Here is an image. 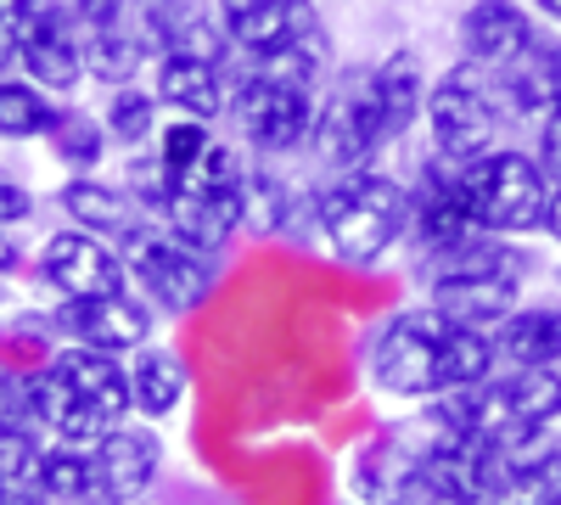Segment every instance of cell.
I'll list each match as a JSON object with an SVG mask.
<instances>
[{
	"label": "cell",
	"mask_w": 561,
	"mask_h": 505,
	"mask_svg": "<svg viewBox=\"0 0 561 505\" xmlns=\"http://www.w3.org/2000/svg\"><path fill=\"white\" fill-rule=\"evenodd\" d=\"M34 427L57 433L68 449H96L124 416H129V365L118 354L68 343L45 359V371L23 377Z\"/></svg>",
	"instance_id": "1"
},
{
	"label": "cell",
	"mask_w": 561,
	"mask_h": 505,
	"mask_svg": "<svg viewBox=\"0 0 561 505\" xmlns=\"http://www.w3.org/2000/svg\"><path fill=\"white\" fill-rule=\"evenodd\" d=\"M314 237L337 264L377 269L410 242V186L382 169L325 174L314 186Z\"/></svg>",
	"instance_id": "2"
},
{
	"label": "cell",
	"mask_w": 561,
	"mask_h": 505,
	"mask_svg": "<svg viewBox=\"0 0 561 505\" xmlns=\"http://www.w3.org/2000/svg\"><path fill=\"white\" fill-rule=\"evenodd\" d=\"M113 248L124 259V275L140 287V298H147L152 309H163V314H192L219 287V253H203L192 242H180L152 214L135 219Z\"/></svg>",
	"instance_id": "3"
},
{
	"label": "cell",
	"mask_w": 561,
	"mask_h": 505,
	"mask_svg": "<svg viewBox=\"0 0 561 505\" xmlns=\"http://www.w3.org/2000/svg\"><path fill=\"white\" fill-rule=\"evenodd\" d=\"M314 107H320V90L270 79L248 57H230V73H225V118L248 141V152H259V158L309 152Z\"/></svg>",
	"instance_id": "4"
},
{
	"label": "cell",
	"mask_w": 561,
	"mask_h": 505,
	"mask_svg": "<svg viewBox=\"0 0 561 505\" xmlns=\"http://www.w3.org/2000/svg\"><path fill=\"white\" fill-rule=\"evenodd\" d=\"M460 192L472 208V225L483 237L523 242L545 231V208H550V180L523 147H494L478 163H460Z\"/></svg>",
	"instance_id": "5"
},
{
	"label": "cell",
	"mask_w": 561,
	"mask_h": 505,
	"mask_svg": "<svg viewBox=\"0 0 561 505\" xmlns=\"http://www.w3.org/2000/svg\"><path fill=\"white\" fill-rule=\"evenodd\" d=\"M444 337H449V320L433 303L393 309L377 326V337H370V348H365L370 388L399 399V404H433L444 393V382H438Z\"/></svg>",
	"instance_id": "6"
},
{
	"label": "cell",
	"mask_w": 561,
	"mask_h": 505,
	"mask_svg": "<svg viewBox=\"0 0 561 505\" xmlns=\"http://www.w3.org/2000/svg\"><path fill=\"white\" fill-rule=\"evenodd\" d=\"M421 124H427L433 158H444V163H478L483 152H494L505 113L494 102L489 68L455 62L449 73H438L427 84V113H421Z\"/></svg>",
	"instance_id": "7"
},
{
	"label": "cell",
	"mask_w": 561,
	"mask_h": 505,
	"mask_svg": "<svg viewBox=\"0 0 561 505\" xmlns=\"http://www.w3.org/2000/svg\"><path fill=\"white\" fill-rule=\"evenodd\" d=\"M505 461L511 455H500L478 438L433 427L427 444L415 449V489L427 505H500Z\"/></svg>",
	"instance_id": "8"
},
{
	"label": "cell",
	"mask_w": 561,
	"mask_h": 505,
	"mask_svg": "<svg viewBox=\"0 0 561 505\" xmlns=\"http://www.w3.org/2000/svg\"><path fill=\"white\" fill-rule=\"evenodd\" d=\"M388 152L382 124L365 102L359 68H348L314 107V129H309V158L325 174H348V169H377V158Z\"/></svg>",
	"instance_id": "9"
},
{
	"label": "cell",
	"mask_w": 561,
	"mask_h": 505,
	"mask_svg": "<svg viewBox=\"0 0 561 505\" xmlns=\"http://www.w3.org/2000/svg\"><path fill=\"white\" fill-rule=\"evenodd\" d=\"M219 28L230 39L237 57H275V51H293L304 39H320V7L314 0H219Z\"/></svg>",
	"instance_id": "10"
},
{
	"label": "cell",
	"mask_w": 561,
	"mask_h": 505,
	"mask_svg": "<svg viewBox=\"0 0 561 505\" xmlns=\"http://www.w3.org/2000/svg\"><path fill=\"white\" fill-rule=\"evenodd\" d=\"M158 472H163V438L152 427L118 422L96 449H90V500L140 505L158 489Z\"/></svg>",
	"instance_id": "11"
},
{
	"label": "cell",
	"mask_w": 561,
	"mask_h": 505,
	"mask_svg": "<svg viewBox=\"0 0 561 505\" xmlns=\"http://www.w3.org/2000/svg\"><path fill=\"white\" fill-rule=\"evenodd\" d=\"M466 237H478V225H472V208H466V192H460V163L427 158L410 186V248L421 259V253H444Z\"/></svg>",
	"instance_id": "12"
},
{
	"label": "cell",
	"mask_w": 561,
	"mask_h": 505,
	"mask_svg": "<svg viewBox=\"0 0 561 505\" xmlns=\"http://www.w3.org/2000/svg\"><path fill=\"white\" fill-rule=\"evenodd\" d=\"M39 275H45V287H51L57 298H68V303L73 298H113L129 282L118 248L90 237V231H57L39 253Z\"/></svg>",
	"instance_id": "13"
},
{
	"label": "cell",
	"mask_w": 561,
	"mask_h": 505,
	"mask_svg": "<svg viewBox=\"0 0 561 505\" xmlns=\"http://www.w3.org/2000/svg\"><path fill=\"white\" fill-rule=\"evenodd\" d=\"M152 303L147 298H129V292H113V298H62L57 303V332H68L73 343L84 348H102V354H135L152 343Z\"/></svg>",
	"instance_id": "14"
},
{
	"label": "cell",
	"mask_w": 561,
	"mask_h": 505,
	"mask_svg": "<svg viewBox=\"0 0 561 505\" xmlns=\"http://www.w3.org/2000/svg\"><path fill=\"white\" fill-rule=\"evenodd\" d=\"M12 28H18V57L39 90H73L84 79V45L73 39V7L39 0Z\"/></svg>",
	"instance_id": "15"
},
{
	"label": "cell",
	"mask_w": 561,
	"mask_h": 505,
	"mask_svg": "<svg viewBox=\"0 0 561 505\" xmlns=\"http://www.w3.org/2000/svg\"><path fill=\"white\" fill-rule=\"evenodd\" d=\"M455 39H460V62L511 68L517 57H528V45L539 39L534 7H523V0H472L455 23Z\"/></svg>",
	"instance_id": "16"
},
{
	"label": "cell",
	"mask_w": 561,
	"mask_h": 505,
	"mask_svg": "<svg viewBox=\"0 0 561 505\" xmlns=\"http://www.w3.org/2000/svg\"><path fill=\"white\" fill-rule=\"evenodd\" d=\"M359 84H365V102L382 124V141H404V135L421 124L427 113V73H421L415 51H388L382 62L359 68Z\"/></svg>",
	"instance_id": "17"
},
{
	"label": "cell",
	"mask_w": 561,
	"mask_h": 505,
	"mask_svg": "<svg viewBox=\"0 0 561 505\" xmlns=\"http://www.w3.org/2000/svg\"><path fill=\"white\" fill-rule=\"evenodd\" d=\"M298 219L314 231V192H298L287 174L253 163L242 180V231L259 242H275V237H293Z\"/></svg>",
	"instance_id": "18"
},
{
	"label": "cell",
	"mask_w": 561,
	"mask_h": 505,
	"mask_svg": "<svg viewBox=\"0 0 561 505\" xmlns=\"http://www.w3.org/2000/svg\"><path fill=\"white\" fill-rule=\"evenodd\" d=\"M500 371H561V303H517L500 326Z\"/></svg>",
	"instance_id": "19"
},
{
	"label": "cell",
	"mask_w": 561,
	"mask_h": 505,
	"mask_svg": "<svg viewBox=\"0 0 561 505\" xmlns=\"http://www.w3.org/2000/svg\"><path fill=\"white\" fill-rule=\"evenodd\" d=\"M152 219H163L180 242H192V248H203V253H225L230 242L242 237V197H214V192L174 186L169 203H163Z\"/></svg>",
	"instance_id": "20"
},
{
	"label": "cell",
	"mask_w": 561,
	"mask_h": 505,
	"mask_svg": "<svg viewBox=\"0 0 561 505\" xmlns=\"http://www.w3.org/2000/svg\"><path fill=\"white\" fill-rule=\"evenodd\" d=\"M225 73L230 62H208V57H185V51H163L158 57V90L152 96L163 107H174L180 118H225Z\"/></svg>",
	"instance_id": "21"
},
{
	"label": "cell",
	"mask_w": 561,
	"mask_h": 505,
	"mask_svg": "<svg viewBox=\"0 0 561 505\" xmlns=\"http://www.w3.org/2000/svg\"><path fill=\"white\" fill-rule=\"evenodd\" d=\"M523 282H528V275H472V282H438V287H427V303L444 320H455V326L494 332L500 320L517 309Z\"/></svg>",
	"instance_id": "22"
},
{
	"label": "cell",
	"mask_w": 561,
	"mask_h": 505,
	"mask_svg": "<svg viewBox=\"0 0 561 505\" xmlns=\"http://www.w3.org/2000/svg\"><path fill=\"white\" fill-rule=\"evenodd\" d=\"M185 393H192V371H185V359L174 348H163V343L135 348V359H129V404H135L140 422L147 427L169 422L185 404Z\"/></svg>",
	"instance_id": "23"
},
{
	"label": "cell",
	"mask_w": 561,
	"mask_h": 505,
	"mask_svg": "<svg viewBox=\"0 0 561 505\" xmlns=\"http://www.w3.org/2000/svg\"><path fill=\"white\" fill-rule=\"evenodd\" d=\"M62 208L73 219V231H90L102 242H118L135 225V197L107 186V180H68V186H62Z\"/></svg>",
	"instance_id": "24"
},
{
	"label": "cell",
	"mask_w": 561,
	"mask_h": 505,
	"mask_svg": "<svg viewBox=\"0 0 561 505\" xmlns=\"http://www.w3.org/2000/svg\"><path fill=\"white\" fill-rule=\"evenodd\" d=\"M147 57H152V45L140 39V28L129 18H118L107 28H90V39H84V73H96L107 90L135 84V73H140Z\"/></svg>",
	"instance_id": "25"
},
{
	"label": "cell",
	"mask_w": 561,
	"mask_h": 505,
	"mask_svg": "<svg viewBox=\"0 0 561 505\" xmlns=\"http://www.w3.org/2000/svg\"><path fill=\"white\" fill-rule=\"evenodd\" d=\"M500 377V348H494V332H478V326H455L449 320V337H444V365H438V382L444 393H460V388H478ZM438 393V399H444Z\"/></svg>",
	"instance_id": "26"
},
{
	"label": "cell",
	"mask_w": 561,
	"mask_h": 505,
	"mask_svg": "<svg viewBox=\"0 0 561 505\" xmlns=\"http://www.w3.org/2000/svg\"><path fill=\"white\" fill-rule=\"evenodd\" d=\"M500 500H511V505H561V444L539 438L523 455H511Z\"/></svg>",
	"instance_id": "27"
},
{
	"label": "cell",
	"mask_w": 561,
	"mask_h": 505,
	"mask_svg": "<svg viewBox=\"0 0 561 505\" xmlns=\"http://www.w3.org/2000/svg\"><path fill=\"white\" fill-rule=\"evenodd\" d=\"M494 382H500V393L511 399V410L523 416V427L534 438L561 427V371H500Z\"/></svg>",
	"instance_id": "28"
},
{
	"label": "cell",
	"mask_w": 561,
	"mask_h": 505,
	"mask_svg": "<svg viewBox=\"0 0 561 505\" xmlns=\"http://www.w3.org/2000/svg\"><path fill=\"white\" fill-rule=\"evenodd\" d=\"M57 118L62 107L51 102V90H39L34 79H0V135L7 141H39Z\"/></svg>",
	"instance_id": "29"
},
{
	"label": "cell",
	"mask_w": 561,
	"mask_h": 505,
	"mask_svg": "<svg viewBox=\"0 0 561 505\" xmlns=\"http://www.w3.org/2000/svg\"><path fill=\"white\" fill-rule=\"evenodd\" d=\"M158 96L152 90H140V84H118L113 90V102H107V113H102V124H107V141H118V147H147L152 135H158Z\"/></svg>",
	"instance_id": "30"
},
{
	"label": "cell",
	"mask_w": 561,
	"mask_h": 505,
	"mask_svg": "<svg viewBox=\"0 0 561 505\" xmlns=\"http://www.w3.org/2000/svg\"><path fill=\"white\" fill-rule=\"evenodd\" d=\"M39 494H45V505H84L90 500V449H68V444H57V449H45L39 455Z\"/></svg>",
	"instance_id": "31"
},
{
	"label": "cell",
	"mask_w": 561,
	"mask_h": 505,
	"mask_svg": "<svg viewBox=\"0 0 561 505\" xmlns=\"http://www.w3.org/2000/svg\"><path fill=\"white\" fill-rule=\"evenodd\" d=\"M45 141H51L57 163H68V169H90V163H102V152H107V124L68 107V113L51 124V135H45Z\"/></svg>",
	"instance_id": "32"
},
{
	"label": "cell",
	"mask_w": 561,
	"mask_h": 505,
	"mask_svg": "<svg viewBox=\"0 0 561 505\" xmlns=\"http://www.w3.org/2000/svg\"><path fill=\"white\" fill-rule=\"evenodd\" d=\"M214 141H219V135H214L208 118H169V124H158V163L169 174H185Z\"/></svg>",
	"instance_id": "33"
},
{
	"label": "cell",
	"mask_w": 561,
	"mask_h": 505,
	"mask_svg": "<svg viewBox=\"0 0 561 505\" xmlns=\"http://www.w3.org/2000/svg\"><path fill=\"white\" fill-rule=\"evenodd\" d=\"M124 192L135 197V208L158 214V208L169 203V192H174V174L158 163V152H135L129 169H124Z\"/></svg>",
	"instance_id": "34"
},
{
	"label": "cell",
	"mask_w": 561,
	"mask_h": 505,
	"mask_svg": "<svg viewBox=\"0 0 561 505\" xmlns=\"http://www.w3.org/2000/svg\"><path fill=\"white\" fill-rule=\"evenodd\" d=\"M534 163L545 169L550 192H561V107H550V113L534 124Z\"/></svg>",
	"instance_id": "35"
},
{
	"label": "cell",
	"mask_w": 561,
	"mask_h": 505,
	"mask_svg": "<svg viewBox=\"0 0 561 505\" xmlns=\"http://www.w3.org/2000/svg\"><path fill=\"white\" fill-rule=\"evenodd\" d=\"M68 7H73V18L90 23V28H107V23L129 18V0H68Z\"/></svg>",
	"instance_id": "36"
},
{
	"label": "cell",
	"mask_w": 561,
	"mask_h": 505,
	"mask_svg": "<svg viewBox=\"0 0 561 505\" xmlns=\"http://www.w3.org/2000/svg\"><path fill=\"white\" fill-rule=\"evenodd\" d=\"M28 214H34V197L23 186H12V180H0V231H7V225H23Z\"/></svg>",
	"instance_id": "37"
},
{
	"label": "cell",
	"mask_w": 561,
	"mask_h": 505,
	"mask_svg": "<svg viewBox=\"0 0 561 505\" xmlns=\"http://www.w3.org/2000/svg\"><path fill=\"white\" fill-rule=\"evenodd\" d=\"M12 62H18V28L0 18V68H12Z\"/></svg>",
	"instance_id": "38"
},
{
	"label": "cell",
	"mask_w": 561,
	"mask_h": 505,
	"mask_svg": "<svg viewBox=\"0 0 561 505\" xmlns=\"http://www.w3.org/2000/svg\"><path fill=\"white\" fill-rule=\"evenodd\" d=\"M545 237L561 248V192H550V208H545Z\"/></svg>",
	"instance_id": "39"
},
{
	"label": "cell",
	"mask_w": 561,
	"mask_h": 505,
	"mask_svg": "<svg viewBox=\"0 0 561 505\" xmlns=\"http://www.w3.org/2000/svg\"><path fill=\"white\" fill-rule=\"evenodd\" d=\"M34 7H39V0H0V18H7V23H23Z\"/></svg>",
	"instance_id": "40"
},
{
	"label": "cell",
	"mask_w": 561,
	"mask_h": 505,
	"mask_svg": "<svg viewBox=\"0 0 561 505\" xmlns=\"http://www.w3.org/2000/svg\"><path fill=\"white\" fill-rule=\"evenodd\" d=\"M12 264H18V242H12L7 231H0V275H7Z\"/></svg>",
	"instance_id": "41"
},
{
	"label": "cell",
	"mask_w": 561,
	"mask_h": 505,
	"mask_svg": "<svg viewBox=\"0 0 561 505\" xmlns=\"http://www.w3.org/2000/svg\"><path fill=\"white\" fill-rule=\"evenodd\" d=\"M534 12H539V18H550V23L561 28V0H534Z\"/></svg>",
	"instance_id": "42"
},
{
	"label": "cell",
	"mask_w": 561,
	"mask_h": 505,
	"mask_svg": "<svg viewBox=\"0 0 561 505\" xmlns=\"http://www.w3.org/2000/svg\"><path fill=\"white\" fill-rule=\"evenodd\" d=\"M0 505H45V500H12V494H0Z\"/></svg>",
	"instance_id": "43"
},
{
	"label": "cell",
	"mask_w": 561,
	"mask_h": 505,
	"mask_svg": "<svg viewBox=\"0 0 561 505\" xmlns=\"http://www.w3.org/2000/svg\"><path fill=\"white\" fill-rule=\"evenodd\" d=\"M399 505H427V500H399Z\"/></svg>",
	"instance_id": "44"
},
{
	"label": "cell",
	"mask_w": 561,
	"mask_h": 505,
	"mask_svg": "<svg viewBox=\"0 0 561 505\" xmlns=\"http://www.w3.org/2000/svg\"><path fill=\"white\" fill-rule=\"evenodd\" d=\"M556 287H561V264H556Z\"/></svg>",
	"instance_id": "45"
},
{
	"label": "cell",
	"mask_w": 561,
	"mask_h": 505,
	"mask_svg": "<svg viewBox=\"0 0 561 505\" xmlns=\"http://www.w3.org/2000/svg\"><path fill=\"white\" fill-rule=\"evenodd\" d=\"M84 505H107V500H84Z\"/></svg>",
	"instance_id": "46"
},
{
	"label": "cell",
	"mask_w": 561,
	"mask_h": 505,
	"mask_svg": "<svg viewBox=\"0 0 561 505\" xmlns=\"http://www.w3.org/2000/svg\"><path fill=\"white\" fill-rule=\"evenodd\" d=\"M500 505H511V500H500Z\"/></svg>",
	"instance_id": "47"
}]
</instances>
